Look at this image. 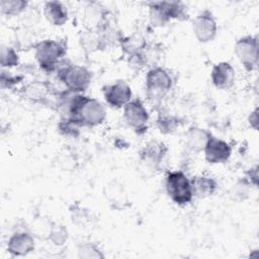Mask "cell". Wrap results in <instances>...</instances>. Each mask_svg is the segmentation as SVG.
I'll return each instance as SVG.
<instances>
[{
	"mask_svg": "<svg viewBox=\"0 0 259 259\" xmlns=\"http://www.w3.org/2000/svg\"><path fill=\"white\" fill-rule=\"evenodd\" d=\"M102 90L106 103L113 108H123L133 99L132 88L124 80H117L113 84L104 86Z\"/></svg>",
	"mask_w": 259,
	"mask_h": 259,
	"instance_id": "9c48e42d",
	"label": "cell"
},
{
	"mask_svg": "<svg viewBox=\"0 0 259 259\" xmlns=\"http://www.w3.org/2000/svg\"><path fill=\"white\" fill-rule=\"evenodd\" d=\"M59 80L65 85L66 90L74 93H83L90 85L92 74L84 66L72 64L63 60L56 70Z\"/></svg>",
	"mask_w": 259,
	"mask_h": 259,
	"instance_id": "6da1fadb",
	"label": "cell"
},
{
	"mask_svg": "<svg viewBox=\"0 0 259 259\" xmlns=\"http://www.w3.org/2000/svg\"><path fill=\"white\" fill-rule=\"evenodd\" d=\"M69 237V233L67 228L59 223H53L50 234H49V240L56 246H62L64 245Z\"/></svg>",
	"mask_w": 259,
	"mask_h": 259,
	"instance_id": "603a6c76",
	"label": "cell"
},
{
	"mask_svg": "<svg viewBox=\"0 0 259 259\" xmlns=\"http://www.w3.org/2000/svg\"><path fill=\"white\" fill-rule=\"evenodd\" d=\"M167 152L168 148L163 142L151 141L140 151V160L145 168L159 170Z\"/></svg>",
	"mask_w": 259,
	"mask_h": 259,
	"instance_id": "30bf717a",
	"label": "cell"
},
{
	"mask_svg": "<svg viewBox=\"0 0 259 259\" xmlns=\"http://www.w3.org/2000/svg\"><path fill=\"white\" fill-rule=\"evenodd\" d=\"M28 6L25 0H1L0 10L1 13L7 16H15L22 13Z\"/></svg>",
	"mask_w": 259,
	"mask_h": 259,
	"instance_id": "44dd1931",
	"label": "cell"
},
{
	"mask_svg": "<svg viewBox=\"0 0 259 259\" xmlns=\"http://www.w3.org/2000/svg\"><path fill=\"white\" fill-rule=\"evenodd\" d=\"M80 127L81 126L75 121H73L72 119H61L58 124L59 132L63 136L69 137V138H77L80 134L79 132Z\"/></svg>",
	"mask_w": 259,
	"mask_h": 259,
	"instance_id": "484cf974",
	"label": "cell"
},
{
	"mask_svg": "<svg viewBox=\"0 0 259 259\" xmlns=\"http://www.w3.org/2000/svg\"><path fill=\"white\" fill-rule=\"evenodd\" d=\"M180 125V119L172 114H160L157 119V126L164 135L173 134Z\"/></svg>",
	"mask_w": 259,
	"mask_h": 259,
	"instance_id": "7402d4cb",
	"label": "cell"
},
{
	"mask_svg": "<svg viewBox=\"0 0 259 259\" xmlns=\"http://www.w3.org/2000/svg\"><path fill=\"white\" fill-rule=\"evenodd\" d=\"M123 118L137 134L142 135L147 132L149 113L140 98L132 99L123 106Z\"/></svg>",
	"mask_w": 259,
	"mask_h": 259,
	"instance_id": "52a82bcc",
	"label": "cell"
},
{
	"mask_svg": "<svg viewBox=\"0 0 259 259\" xmlns=\"http://www.w3.org/2000/svg\"><path fill=\"white\" fill-rule=\"evenodd\" d=\"M258 49V37L255 35H245L237 40L235 54L245 70L251 72L257 68Z\"/></svg>",
	"mask_w": 259,
	"mask_h": 259,
	"instance_id": "8992f818",
	"label": "cell"
},
{
	"mask_svg": "<svg viewBox=\"0 0 259 259\" xmlns=\"http://www.w3.org/2000/svg\"><path fill=\"white\" fill-rule=\"evenodd\" d=\"M119 45L122 51L128 56L141 53L147 46L145 37L141 33H133L132 35L121 37Z\"/></svg>",
	"mask_w": 259,
	"mask_h": 259,
	"instance_id": "ffe728a7",
	"label": "cell"
},
{
	"mask_svg": "<svg viewBox=\"0 0 259 259\" xmlns=\"http://www.w3.org/2000/svg\"><path fill=\"white\" fill-rule=\"evenodd\" d=\"M203 152L207 163L221 164L230 159L232 155V148L226 141L210 135Z\"/></svg>",
	"mask_w": 259,
	"mask_h": 259,
	"instance_id": "8fae6325",
	"label": "cell"
},
{
	"mask_svg": "<svg viewBox=\"0 0 259 259\" xmlns=\"http://www.w3.org/2000/svg\"><path fill=\"white\" fill-rule=\"evenodd\" d=\"M78 256L80 258H85V259H102L104 255L98 248L93 243H83L79 246L78 248Z\"/></svg>",
	"mask_w": 259,
	"mask_h": 259,
	"instance_id": "d4e9b609",
	"label": "cell"
},
{
	"mask_svg": "<svg viewBox=\"0 0 259 259\" xmlns=\"http://www.w3.org/2000/svg\"><path fill=\"white\" fill-rule=\"evenodd\" d=\"M173 86L168 70L162 67L151 68L146 75V95L152 102L161 101Z\"/></svg>",
	"mask_w": 259,
	"mask_h": 259,
	"instance_id": "5b68a950",
	"label": "cell"
},
{
	"mask_svg": "<svg viewBox=\"0 0 259 259\" xmlns=\"http://www.w3.org/2000/svg\"><path fill=\"white\" fill-rule=\"evenodd\" d=\"M149 20L155 27L166 25L170 20L188 19L187 7L180 1H154L148 3Z\"/></svg>",
	"mask_w": 259,
	"mask_h": 259,
	"instance_id": "7a4b0ae2",
	"label": "cell"
},
{
	"mask_svg": "<svg viewBox=\"0 0 259 259\" xmlns=\"http://www.w3.org/2000/svg\"><path fill=\"white\" fill-rule=\"evenodd\" d=\"M35 59L39 67L48 72H56L58 65L65 59L66 42L57 39H42L34 46Z\"/></svg>",
	"mask_w": 259,
	"mask_h": 259,
	"instance_id": "3957f363",
	"label": "cell"
},
{
	"mask_svg": "<svg viewBox=\"0 0 259 259\" xmlns=\"http://www.w3.org/2000/svg\"><path fill=\"white\" fill-rule=\"evenodd\" d=\"M50 92V84L45 81H32L23 89L24 97L33 103H41L46 101Z\"/></svg>",
	"mask_w": 259,
	"mask_h": 259,
	"instance_id": "ac0fdd59",
	"label": "cell"
},
{
	"mask_svg": "<svg viewBox=\"0 0 259 259\" xmlns=\"http://www.w3.org/2000/svg\"><path fill=\"white\" fill-rule=\"evenodd\" d=\"M44 15L54 26H62L68 20V9L60 1H47L44 5Z\"/></svg>",
	"mask_w": 259,
	"mask_h": 259,
	"instance_id": "9a60e30c",
	"label": "cell"
},
{
	"mask_svg": "<svg viewBox=\"0 0 259 259\" xmlns=\"http://www.w3.org/2000/svg\"><path fill=\"white\" fill-rule=\"evenodd\" d=\"M1 67L12 68L18 65L19 58L16 51L8 46H1Z\"/></svg>",
	"mask_w": 259,
	"mask_h": 259,
	"instance_id": "cb8c5ba5",
	"label": "cell"
},
{
	"mask_svg": "<svg viewBox=\"0 0 259 259\" xmlns=\"http://www.w3.org/2000/svg\"><path fill=\"white\" fill-rule=\"evenodd\" d=\"M210 133L199 126H191L185 133V145L188 150L194 153L203 151Z\"/></svg>",
	"mask_w": 259,
	"mask_h": 259,
	"instance_id": "2e32d148",
	"label": "cell"
},
{
	"mask_svg": "<svg viewBox=\"0 0 259 259\" xmlns=\"http://www.w3.org/2000/svg\"><path fill=\"white\" fill-rule=\"evenodd\" d=\"M210 79L214 87L227 90L232 88L235 84L236 72L229 62H220L212 67Z\"/></svg>",
	"mask_w": 259,
	"mask_h": 259,
	"instance_id": "7c38bea8",
	"label": "cell"
},
{
	"mask_svg": "<svg viewBox=\"0 0 259 259\" xmlns=\"http://www.w3.org/2000/svg\"><path fill=\"white\" fill-rule=\"evenodd\" d=\"M34 249V238L28 232H16L8 240L7 251L12 256H25Z\"/></svg>",
	"mask_w": 259,
	"mask_h": 259,
	"instance_id": "4fadbf2b",
	"label": "cell"
},
{
	"mask_svg": "<svg viewBox=\"0 0 259 259\" xmlns=\"http://www.w3.org/2000/svg\"><path fill=\"white\" fill-rule=\"evenodd\" d=\"M165 188L170 199L177 205H186L190 203L193 198L190 179L180 170L167 172Z\"/></svg>",
	"mask_w": 259,
	"mask_h": 259,
	"instance_id": "277c9868",
	"label": "cell"
},
{
	"mask_svg": "<svg viewBox=\"0 0 259 259\" xmlns=\"http://www.w3.org/2000/svg\"><path fill=\"white\" fill-rule=\"evenodd\" d=\"M192 31L199 42L211 41L218 32V23L213 13L208 9L200 11L192 21Z\"/></svg>",
	"mask_w": 259,
	"mask_h": 259,
	"instance_id": "ba28073f",
	"label": "cell"
},
{
	"mask_svg": "<svg viewBox=\"0 0 259 259\" xmlns=\"http://www.w3.org/2000/svg\"><path fill=\"white\" fill-rule=\"evenodd\" d=\"M248 121L251 127H253L255 131L258 130V108L257 107L250 113L248 117Z\"/></svg>",
	"mask_w": 259,
	"mask_h": 259,
	"instance_id": "f1b7e54d",
	"label": "cell"
},
{
	"mask_svg": "<svg viewBox=\"0 0 259 259\" xmlns=\"http://www.w3.org/2000/svg\"><path fill=\"white\" fill-rule=\"evenodd\" d=\"M106 11L100 4L96 2H90L85 7L84 22L87 30H97L107 20Z\"/></svg>",
	"mask_w": 259,
	"mask_h": 259,
	"instance_id": "5bb4252c",
	"label": "cell"
},
{
	"mask_svg": "<svg viewBox=\"0 0 259 259\" xmlns=\"http://www.w3.org/2000/svg\"><path fill=\"white\" fill-rule=\"evenodd\" d=\"M193 196L204 198L212 195L217 188L218 183L214 178L206 175H197L190 179Z\"/></svg>",
	"mask_w": 259,
	"mask_h": 259,
	"instance_id": "e0dca14e",
	"label": "cell"
},
{
	"mask_svg": "<svg viewBox=\"0 0 259 259\" xmlns=\"http://www.w3.org/2000/svg\"><path fill=\"white\" fill-rule=\"evenodd\" d=\"M244 180L249 185H254V186L258 185V167H257V165L254 166L253 168H251L246 173V177L244 178Z\"/></svg>",
	"mask_w": 259,
	"mask_h": 259,
	"instance_id": "83f0119b",
	"label": "cell"
},
{
	"mask_svg": "<svg viewBox=\"0 0 259 259\" xmlns=\"http://www.w3.org/2000/svg\"><path fill=\"white\" fill-rule=\"evenodd\" d=\"M105 196L114 208L121 209L128 202L123 188L120 184L116 183L115 181H112L106 185Z\"/></svg>",
	"mask_w": 259,
	"mask_h": 259,
	"instance_id": "d6986e66",
	"label": "cell"
},
{
	"mask_svg": "<svg viewBox=\"0 0 259 259\" xmlns=\"http://www.w3.org/2000/svg\"><path fill=\"white\" fill-rule=\"evenodd\" d=\"M21 80H22L21 76H13L4 71H2L1 77H0V82H1L2 88H11L15 84L19 83Z\"/></svg>",
	"mask_w": 259,
	"mask_h": 259,
	"instance_id": "4316f807",
	"label": "cell"
}]
</instances>
